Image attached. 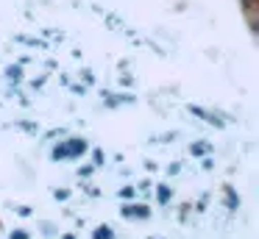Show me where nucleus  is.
I'll return each mask as SVG.
<instances>
[]
</instances>
